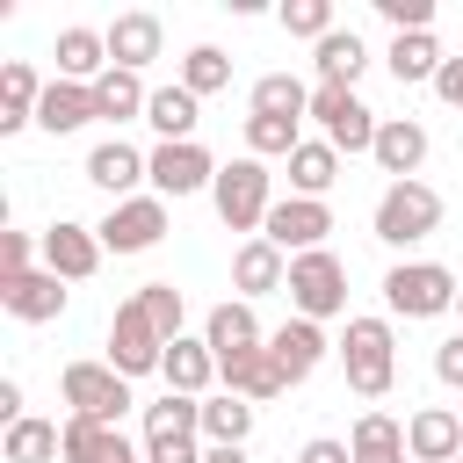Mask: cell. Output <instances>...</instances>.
Listing matches in <instances>:
<instances>
[{
    "mask_svg": "<svg viewBox=\"0 0 463 463\" xmlns=\"http://www.w3.org/2000/svg\"><path fill=\"white\" fill-rule=\"evenodd\" d=\"M210 203H217L224 232H246V239H260V224H268V210H275L282 195H275V174H268V159L239 152L232 166H217V188H210Z\"/></svg>",
    "mask_w": 463,
    "mask_h": 463,
    "instance_id": "cell-1",
    "label": "cell"
},
{
    "mask_svg": "<svg viewBox=\"0 0 463 463\" xmlns=\"http://www.w3.org/2000/svg\"><path fill=\"white\" fill-rule=\"evenodd\" d=\"M340 362H347V391L354 398H391V383H398V333H391V318H347Z\"/></svg>",
    "mask_w": 463,
    "mask_h": 463,
    "instance_id": "cell-2",
    "label": "cell"
},
{
    "mask_svg": "<svg viewBox=\"0 0 463 463\" xmlns=\"http://www.w3.org/2000/svg\"><path fill=\"white\" fill-rule=\"evenodd\" d=\"M456 297H463V282L441 260H398L383 275V311L391 318H449Z\"/></svg>",
    "mask_w": 463,
    "mask_h": 463,
    "instance_id": "cell-3",
    "label": "cell"
},
{
    "mask_svg": "<svg viewBox=\"0 0 463 463\" xmlns=\"http://www.w3.org/2000/svg\"><path fill=\"white\" fill-rule=\"evenodd\" d=\"M369 232H376L383 246H420V239L441 232V195H434L427 181H391V188L376 195Z\"/></svg>",
    "mask_w": 463,
    "mask_h": 463,
    "instance_id": "cell-4",
    "label": "cell"
},
{
    "mask_svg": "<svg viewBox=\"0 0 463 463\" xmlns=\"http://www.w3.org/2000/svg\"><path fill=\"white\" fill-rule=\"evenodd\" d=\"M289 304H297V318H311V326H326V318H340L347 311V260L333 253V246H318V253H297L289 260Z\"/></svg>",
    "mask_w": 463,
    "mask_h": 463,
    "instance_id": "cell-5",
    "label": "cell"
},
{
    "mask_svg": "<svg viewBox=\"0 0 463 463\" xmlns=\"http://www.w3.org/2000/svg\"><path fill=\"white\" fill-rule=\"evenodd\" d=\"M311 123L326 130V145L333 152H376V130H383V116L354 94V87H311Z\"/></svg>",
    "mask_w": 463,
    "mask_h": 463,
    "instance_id": "cell-6",
    "label": "cell"
},
{
    "mask_svg": "<svg viewBox=\"0 0 463 463\" xmlns=\"http://www.w3.org/2000/svg\"><path fill=\"white\" fill-rule=\"evenodd\" d=\"M58 398H65L80 420H109V427L137 405V398H130V376H116L109 362H65V369H58Z\"/></svg>",
    "mask_w": 463,
    "mask_h": 463,
    "instance_id": "cell-7",
    "label": "cell"
},
{
    "mask_svg": "<svg viewBox=\"0 0 463 463\" xmlns=\"http://www.w3.org/2000/svg\"><path fill=\"white\" fill-rule=\"evenodd\" d=\"M166 333L145 318V304L130 297V304H116V318H109V369L116 376H152L159 362H166Z\"/></svg>",
    "mask_w": 463,
    "mask_h": 463,
    "instance_id": "cell-8",
    "label": "cell"
},
{
    "mask_svg": "<svg viewBox=\"0 0 463 463\" xmlns=\"http://www.w3.org/2000/svg\"><path fill=\"white\" fill-rule=\"evenodd\" d=\"M145 174H152V195H159V203H181V195H195V188H217L210 145H152V152H145Z\"/></svg>",
    "mask_w": 463,
    "mask_h": 463,
    "instance_id": "cell-9",
    "label": "cell"
},
{
    "mask_svg": "<svg viewBox=\"0 0 463 463\" xmlns=\"http://www.w3.org/2000/svg\"><path fill=\"white\" fill-rule=\"evenodd\" d=\"M326 232H333V210H326V203H311V195H282V203L268 210V224H260V239H268V246H282L289 260H297V253H318V246H326Z\"/></svg>",
    "mask_w": 463,
    "mask_h": 463,
    "instance_id": "cell-10",
    "label": "cell"
},
{
    "mask_svg": "<svg viewBox=\"0 0 463 463\" xmlns=\"http://www.w3.org/2000/svg\"><path fill=\"white\" fill-rule=\"evenodd\" d=\"M109 253H152L166 239V203L159 195H130V203H109V217L94 224Z\"/></svg>",
    "mask_w": 463,
    "mask_h": 463,
    "instance_id": "cell-11",
    "label": "cell"
},
{
    "mask_svg": "<svg viewBox=\"0 0 463 463\" xmlns=\"http://www.w3.org/2000/svg\"><path fill=\"white\" fill-rule=\"evenodd\" d=\"M101 253H109V246H101L94 224H65V217H58V224L43 232V268H51L58 282H87V275L101 268Z\"/></svg>",
    "mask_w": 463,
    "mask_h": 463,
    "instance_id": "cell-12",
    "label": "cell"
},
{
    "mask_svg": "<svg viewBox=\"0 0 463 463\" xmlns=\"http://www.w3.org/2000/svg\"><path fill=\"white\" fill-rule=\"evenodd\" d=\"M268 354H275V369H282V383L297 391L326 354H333V340H326V326H311V318H282L275 333H268Z\"/></svg>",
    "mask_w": 463,
    "mask_h": 463,
    "instance_id": "cell-13",
    "label": "cell"
},
{
    "mask_svg": "<svg viewBox=\"0 0 463 463\" xmlns=\"http://www.w3.org/2000/svg\"><path fill=\"white\" fill-rule=\"evenodd\" d=\"M0 304H7V318H22V326H51V318L65 311V282H58L51 268L0 275Z\"/></svg>",
    "mask_w": 463,
    "mask_h": 463,
    "instance_id": "cell-14",
    "label": "cell"
},
{
    "mask_svg": "<svg viewBox=\"0 0 463 463\" xmlns=\"http://www.w3.org/2000/svg\"><path fill=\"white\" fill-rule=\"evenodd\" d=\"M405 449H412V463H456L463 456V412L456 405H420L405 420Z\"/></svg>",
    "mask_w": 463,
    "mask_h": 463,
    "instance_id": "cell-15",
    "label": "cell"
},
{
    "mask_svg": "<svg viewBox=\"0 0 463 463\" xmlns=\"http://www.w3.org/2000/svg\"><path fill=\"white\" fill-rule=\"evenodd\" d=\"M109 65H123V72H145L152 58H159V43H166V29H159V14H145V7H130V14H116L109 29Z\"/></svg>",
    "mask_w": 463,
    "mask_h": 463,
    "instance_id": "cell-16",
    "label": "cell"
},
{
    "mask_svg": "<svg viewBox=\"0 0 463 463\" xmlns=\"http://www.w3.org/2000/svg\"><path fill=\"white\" fill-rule=\"evenodd\" d=\"M87 181H94L101 195L130 203V195H137V181H152V174H145V152H137V145H123V137H101V145L87 152Z\"/></svg>",
    "mask_w": 463,
    "mask_h": 463,
    "instance_id": "cell-17",
    "label": "cell"
},
{
    "mask_svg": "<svg viewBox=\"0 0 463 463\" xmlns=\"http://www.w3.org/2000/svg\"><path fill=\"white\" fill-rule=\"evenodd\" d=\"M217 383H224L232 398H246V405H268V398H282V391H289L268 347H246V354H224V362H217Z\"/></svg>",
    "mask_w": 463,
    "mask_h": 463,
    "instance_id": "cell-18",
    "label": "cell"
},
{
    "mask_svg": "<svg viewBox=\"0 0 463 463\" xmlns=\"http://www.w3.org/2000/svg\"><path fill=\"white\" fill-rule=\"evenodd\" d=\"M87 123H101L94 87H80V80H51V87H43V101H36V130L72 137V130H87Z\"/></svg>",
    "mask_w": 463,
    "mask_h": 463,
    "instance_id": "cell-19",
    "label": "cell"
},
{
    "mask_svg": "<svg viewBox=\"0 0 463 463\" xmlns=\"http://www.w3.org/2000/svg\"><path fill=\"white\" fill-rule=\"evenodd\" d=\"M391 181H420V166H427V130L412 123V116H383V130H376V152H369Z\"/></svg>",
    "mask_w": 463,
    "mask_h": 463,
    "instance_id": "cell-20",
    "label": "cell"
},
{
    "mask_svg": "<svg viewBox=\"0 0 463 463\" xmlns=\"http://www.w3.org/2000/svg\"><path fill=\"white\" fill-rule=\"evenodd\" d=\"M282 282H289V253L268 246V239H239V253H232V289L253 304V297H268V289H282Z\"/></svg>",
    "mask_w": 463,
    "mask_h": 463,
    "instance_id": "cell-21",
    "label": "cell"
},
{
    "mask_svg": "<svg viewBox=\"0 0 463 463\" xmlns=\"http://www.w3.org/2000/svg\"><path fill=\"white\" fill-rule=\"evenodd\" d=\"M203 340H210L217 362H224V354H246V347H268V333H260V318H253L246 297H224V304L203 318Z\"/></svg>",
    "mask_w": 463,
    "mask_h": 463,
    "instance_id": "cell-22",
    "label": "cell"
},
{
    "mask_svg": "<svg viewBox=\"0 0 463 463\" xmlns=\"http://www.w3.org/2000/svg\"><path fill=\"white\" fill-rule=\"evenodd\" d=\"M43 87H51V80H36L29 58H7V65H0V137H14L22 123H36Z\"/></svg>",
    "mask_w": 463,
    "mask_h": 463,
    "instance_id": "cell-23",
    "label": "cell"
},
{
    "mask_svg": "<svg viewBox=\"0 0 463 463\" xmlns=\"http://www.w3.org/2000/svg\"><path fill=\"white\" fill-rule=\"evenodd\" d=\"M159 376H166V391H181V398H210V383H217V354H210V340H174L166 347V362H159Z\"/></svg>",
    "mask_w": 463,
    "mask_h": 463,
    "instance_id": "cell-24",
    "label": "cell"
},
{
    "mask_svg": "<svg viewBox=\"0 0 463 463\" xmlns=\"http://www.w3.org/2000/svg\"><path fill=\"white\" fill-rule=\"evenodd\" d=\"M383 65H391V80H398V87H434V72L449 65V51L434 43V29H420V36H391Z\"/></svg>",
    "mask_w": 463,
    "mask_h": 463,
    "instance_id": "cell-25",
    "label": "cell"
},
{
    "mask_svg": "<svg viewBox=\"0 0 463 463\" xmlns=\"http://www.w3.org/2000/svg\"><path fill=\"white\" fill-rule=\"evenodd\" d=\"M123 456H137V449L123 441V427L65 412V463H123Z\"/></svg>",
    "mask_w": 463,
    "mask_h": 463,
    "instance_id": "cell-26",
    "label": "cell"
},
{
    "mask_svg": "<svg viewBox=\"0 0 463 463\" xmlns=\"http://www.w3.org/2000/svg\"><path fill=\"white\" fill-rule=\"evenodd\" d=\"M347 456H354V463H412V449H405V420H391V412H362L354 434H347Z\"/></svg>",
    "mask_w": 463,
    "mask_h": 463,
    "instance_id": "cell-27",
    "label": "cell"
},
{
    "mask_svg": "<svg viewBox=\"0 0 463 463\" xmlns=\"http://www.w3.org/2000/svg\"><path fill=\"white\" fill-rule=\"evenodd\" d=\"M145 123L159 130V145H195V94L174 80V87H152V101H145Z\"/></svg>",
    "mask_w": 463,
    "mask_h": 463,
    "instance_id": "cell-28",
    "label": "cell"
},
{
    "mask_svg": "<svg viewBox=\"0 0 463 463\" xmlns=\"http://www.w3.org/2000/svg\"><path fill=\"white\" fill-rule=\"evenodd\" d=\"M282 166H289V195H311V203H326V188L340 181V152L326 137H304Z\"/></svg>",
    "mask_w": 463,
    "mask_h": 463,
    "instance_id": "cell-29",
    "label": "cell"
},
{
    "mask_svg": "<svg viewBox=\"0 0 463 463\" xmlns=\"http://www.w3.org/2000/svg\"><path fill=\"white\" fill-rule=\"evenodd\" d=\"M101 72H109V36L101 29H58V80L94 87Z\"/></svg>",
    "mask_w": 463,
    "mask_h": 463,
    "instance_id": "cell-30",
    "label": "cell"
},
{
    "mask_svg": "<svg viewBox=\"0 0 463 463\" xmlns=\"http://www.w3.org/2000/svg\"><path fill=\"white\" fill-rule=\"evenodd\" d=\"M311 65H318V87H354L369 65V43L354 29H333L326 43H311Z\"/></svg>",
    "mask_w": 463,
    "mask_h": 463,
    "instance_id": "cell-31",
    "label": "cell"
},
{
    "mask_svg": "<svg viewBox=\"0 0 463 463\" xmlns=\"http://www.w3.org/2000/svg\"><path fill=\"white\" fill-rule=\"evenodd\" d=\"M0 456H7V463H58V456H65V427L29 412V420H14V427L0 434Z\"/></svg>",
    "mask_w": 463,
    "mask_h": 463,
    "instance_id": "cell-32",
    "label": "cell"
},
{
    "mask_svg": "<svg viewBox=\"0 0 463 463\" xmlns=\"http://www.w3.org/2000/svg\"><path fill=\"white\" fill-rule=\"evenodd\" d=\"M246 434H253V405L232 398V391H210L203 398V441L210 449H246Z\"/></svg>",
    "mask_w": 463,
    "mask_h": 463,
    "instance_id": "cell-33",
    "label": "cell"
},
{
    "mask_svg": "<svg viewBox=\"0 0 463 463\" xmlns=\"http://www.w3.org/2000/svg\"><path fill=\"white\" fill-rule=\"evenodd\" d=\"M145 101H152V87H145L137 72H123V65H109V72L94 80V109H101V123H130V116H145Z\"/></svg>",
    "mask_w": 463,
    "mask_h": 463,
    "instance_id": "cell-34",
    "label": "cell"
},
{
    "mask_svg": "<svg viewBox=\"0 0 463 463\" xmlns=\"http://www.w3.org/2000/svg\"><path fill=\"white\" fill-rule=\"evenodd\" d=\"M253 116H311V87L297 80V72H268V80H253Z\"/></svg>",
    "mask_w": 463,
    "mask_h": 463,
    "instance_id": "cell-35",
    "label": "cell"
},
{
    "mask_svg": "<svg viewBox=\"0 0 463 463\" xmlns=\"http://www.w3.org/2000/svg\"><path fill=\"white\" fill-rule=\"evenodd\" d=\"M297 145H304L297 116H246V152L253 159H289Z\"/></svg>",
    "mask_w": 463,
    "mask_h": 463,
    "instance_id": "cell-36",
    "label": "cell"
},
{
    "mask_svg": "<svg viewBox=\"0 0 463 463\" xmlns=\"http://www.w3.org/2000/svg\"><path fill=\"white\" fill-rule=\"evenodd\" d=\"M181 87L203 101V94H217V87H232V58L217 51V43H195L188 58H181Z\"/></svg>",
    "mask_w": 463,
    "mask_h": 463,
    "instance_id": "cell-37",
    "label": "cell"
},
{
    "mask_svg": "<svg viewBox=\"0 0 463 463\" xmlns=\"http://www.w3.org/2000/svg\"><path fill=\"white\" fill-rule=\"evenodd\" d=\"M145 434H203V398H181V391L152 398L145 405Z\"/></svg>",
    "mask_w": 463,
    "mask_h": 463,
    "instance_id": "cell-38",
    "label": "cell"
},
{
    "mask_svg": "<svg viewBox=\"0 0 463 463\" xmlns=\"http://www.w3.org/2000/svg\"><path fill=\"white\" fill-rule=\"evenodd\" d=\"M282 29H289V36H311V43H326L340 22H333V0H282Z\"/></svg>",
    "mask_w": 463,
    "mask_h": 463,
    "instance_id": "cell-39",
    "label": "cell"
},
{
    "mask_svg": "<svg viewBox=\"0 0 463 463\" xmlns=\"http://www.w3.org/2000/svg\"><path fill=\"white\" fill-rule=\"evenodd\" d=\"M137 304H145V318H152L166 340H181V318H188V304H181V289H174V282H145V289H137Z\"/></svg>",
    "mask_w": 463,
    "mask_h": 463,
    "instance_id": "cell-40",
    "label": "cell"
},
{
    "mask_svg": "<svg viewBox=\"0 0 463 463\" xmlns=\"http://www.w3.org/2000/svg\"><path fill=\"white\" fill-rule=\"evenodd\" d=\"M376 14L391 22V36H420V29H434V0H376Z\"/></svg>",
    "mask_w": 463,
    "mask_h": 463,
    "instance_id": "cell-41",
    "label": "cell"
},
{
    "mask_svg": "<svg viewBox=\"0 0 463 463\" xmlns=\"http://www.w3.org/2000/svg\"><path fill=\"white\" fill-rule=\"evenodd\" d=\"M203 434H145V463H203Z\"/></svg>",
    "mask_w": 463,
    "mask_h": 463,
    "instance_id": "cell-42",
    "label": "cell"
},
{
    "mask_svg": "<svg viewBox=\"0 0 463 463\" xmlns=\"http://www.w3.org/2000/svg\"><path fill=\"white\" fill-rule=\"evenodd\" d=\"M36 253H43V239H29V232H0V275H29Z\"/></svg>",
    "mask_w": 463,
    "mask_h": 463,
    "instance_id": "cell-43",
    "label": "cell"
},
{
    "mask_svg": "<svg viewBox=\"0 0 463 463\" xmlns=\"http://www.w3.org/2000/svg\"><path fill=\"white\" fill-rule=\"evenodd\" d=\"M434 376H441L449 391H463V333H449V340L434 347Z\"/></svg>",
    "mask_w": 463,
    "mask_h": 463,
    "instance_id": "cell-44",
    "label": "cell"
},
{
    "mask_svg": "<svg viewBox=\"0 0 463 463\" xmlns=\"http://www.w3.org/2000/svg\"><path fill=\"white\" fill-rule=\"evenodd\" d=\"M297 463H354V456H347V441L318 434V441H304V449H297Z\"/></svg>",
    "mask_w": 463,
    "mask_h": 463,
    "instance_id": "cell-45",
    "label": "cell"
},
{
    "mask_svg": "<svg viewBox=\"0 0 463 463\" xmlns=\"http://www.w3.org/2000/svg\"><path fill=\"white\" fill-rule=\"evenodd\" d=\"M434 94H441L449 109H463V58H449V65L434 72Z\"/></svg>",
    "mask_w": 463,
    "mask_h": 463,
    "instance_id": "cell-46",
    "label": "cell"
},
{
    "mask_svg": "<svg viewBox=\"0 0 463 463\" xmlns=\"http://www.w3.org/2000/svg\"><path fill=\"white\" fill-rule=\"evenodd\" d=\"M0 420L14 427V420H29V405H22V383L14 376H0Z\"/></svg>",
    "mask_w": 463,
    "mask_h": 463,
    "instance_id": "cell-47",
    "label": "cell"
},
{
    "mask_svg": "<svg viewBox=\"0 0 463 463\" xmlns=\"http://www.w3.org/2000/svg\"><path fill=\"white\" fill-rule=\"evenodd\" d=\"M203 463H246V449H203Z\"/></svg>",
    "mask_w": 463,
    "mask_h": 463,
    "instance_id": "cell-48",
    "label": "cell"
},
{
    "mask_svg": "<svg viewBox=\"0 0 463 463\" xmlns=\"http://www.w3.org/2000/svg\"><path fill=\"white\" fill-rule=\"evenodd\" d=\"M123 463H145V449H137V456H123Z\"/></svg>",
    "mask_w": 463,
    "mask_h": 463,
    "instance_id": "cell-49",
    "label": "cell"
},
{
    "mask_svg": "<svg viewBox=\"0 0 463 463\" xmlns=\"http://www.w3.org/2000/svg\"><path fill=\"white\" fill-rule=\"evenodd\" d=\"M456 318H463V297H456Z\"/></svg>",
    "mask_w": 463,
    "mask_h": 463,
    "instance_id": "cell-50",
    "label": "cell"
},
{
    "mask_svg": "<svg viewBox=\"0 0 463 463\" xmlns=\"http://www.w3.org/2000/svg\"><path fill=\"white\" fill-rule=\"evenodd\" d=\"M456 463H463V456H456Z\"/></svg>",
    "mask_w": 463,
    "mask_h": 463,
    "instance_id": "cell-51",
    "label": "cell"
}]
</instances>
